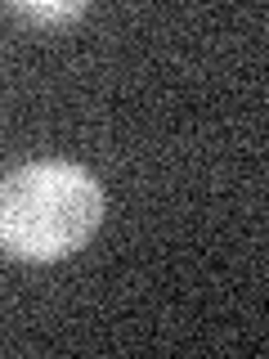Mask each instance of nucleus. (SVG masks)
Returning <instances> with one entry per match:
<instances>
[{"instance_id": "f03ea898", "label": "nucleus", "mask_w": 269, "mask_h": 359, "mask_svg": "<svg viewBox=\"0 0 269 359\" xmlns=\"http://www.w3.org/2000/svg\"><path fill=\"white\" fill-rule=\"evenodd\" d=\"M14 14H27V18H41V22H67V18H81L85 5L81 0H63V5H14Z\"/></svg>"}, {"instance_id": "f257e3e1", "label": "nucleus", "mask_w": 269, "mask_h": 359, "mask_svg": "<svg viewBox=\"0 0 269 359\" xmlns=\"http://www.w3.org/2000/svg\"><path fill=\"white\" fill-rule=\"evenodd\" d=\"M104 220V189L76 162L45 157L0 180V252L14 261H59L90 243Z\"/></svg>"}]
</instances>
